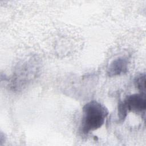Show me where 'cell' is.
Listing matches in <instances>:
<instances>
[{
  "label": "cell",
  "instance_id": "6da1fadb",
  "mask_svg": "<svg viewBox=\"0 0 146 146\" xmlns=\"http://www.w3.org/2000/svg\"><path fill=\"white\" fill-rule=\"evenodd\" d=\"M108 114V109L96 100H92L86 104L83 108L80 127L82 132L87 134L100 128Z\"/></svg>",
  "mask_w": 146,
  "mask_h": 146
},
{
  "label": "cell",
  "instance_id": "7a4b0ae2",
  "mask_svg": "<svg viewBox=\"0 0 146 146\" xmlns=\"http://www.w3.org/2000/svg\"><path fill=\"white\" fill-rule=\"evenodd\" d=\"M128 112L143 113L146 108L145 94H135L127 96L123 101Z\"/></svg>",
  "mask_w": 146,
  "mask_h": 146
},
{
  "label": "cell",
  "instance_id": "3957f363",
  "mask_svg": "<svg viewBox=\"0 0 146 146\" xmlns=\"http://www.w3.org/2000/svg\"><path fill=\"white\" fill-rule=\"evenodd\" d=\"M128 61L123 57L117 58L113 60L110 64L107 73L108 76H113L124 74L127 71Z\"/></svg>",
  "mask_w": 146,
  "mask_h": 146
},
{
  "label": "cell",
  "instance_id": "277c9868",
  "mask_svg": "<svg viewBox=\"0 0 146 146\" xmlns=\"http://www.w3.org/2000/svg\"><path fill=\"white\" fill-rule=\"evenodd\" d=\"M135 87L139 90L140 93H145V73L137 75L134 80Z\"/></svg>",
  "mask_w": 146,
  "mask_h": 146
},
{
  "label": "cell",
  "instance_id": "5b68a950",
  "mask_svg": "<svg viewBox=\"0 0 146 146\" xmlns=\"http://www.w3.org/2000/svg\"><path fill=\"white\" fill-rule=\"evenodd\" d=\"M128 110L123 102H120L118 104V117L119 122H123L125 119L127 114Z\"/></svg>",
  "mask_w": 146,
  "mask_h": 146
}]
</instances>
